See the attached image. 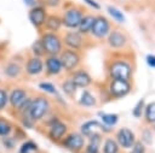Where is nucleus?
<instances>
[{
  "mask_svg": "<svg viewBox=\"0 0 155 153\" xmlns=\"http://www.w3.org/2000/svg\"><path fill=\"white\" fill-rule=\"evenodd\" d=\"M108 41H109V45L111 46V47H114V48H120V47H122L124 45H125V42H126V37H125V35L122 34V33H120V31H113V33H110V35L108 36Z\"/></svg>",
  "mask_w": 155,
  "mask_h": 153,
  "instance_id": "17",
  "label": "nucleus"
},
{
  "mask_svg": "<svg viewBox=\"0 0 155 153\" xmlns=\"http://www.w3.org/2000/svg\"><path fill=\"white\" fill-rule=\"evenodd\" d=\"M41 43H42V47H44L45 53L51 54V55L58 54L61 52V49H62L61 40L53 33H46V34H44L42 35V39H41Z\"/></svg>",
  "mask_w": 155,
  "mask_h": 153,
  "instance_id": "2",
  "label": "nucleus"
},
{
  "mask_svg": "<svg viewBox=\"0 0 155 153\" xmlns=\"http://www.w3.org/2000/svg\"><path fill=\"white\" fill-rule=\"evenodd\" d=\"M84 143H85L84 137H82V135L79 134V133H73V134H70V135L65 139V141H64L65 147L69 148V149H71V151H79V149H81L82 146H84Z\"/></svg>",
  "mask_w": 155,
  "mask_h": 153,
  "instance_id": "12",
  "label": "nucleus"
},
{
  "mask_svg": "<svg viewBox=\"0 0 155 153\" xmlns=\"http://www.w3.org/2000/svg\"><path fill=\"white\" fill-rule=\"evenodd\" d=\"M101 118L105 126H113L119 120V117L115 113H101Z\"/></svg>",
  "mask_w": 155,
  "mask_h": 153,
  "instance_id": "23",
  "label": "nucleus"
},
{
  "mask_svg": "<svg viewBox=\"0 0 155 153\" xmlns=\"http://www.w3.org/2000/svg\"><path fill=\"white\" fill-rule=\"evenodd\" d=\"M73 83L76 86V88H85L91 83V77L86 71H76L73 76Z\"/></svg>",
  "mask_w": 155,
  "mask_h": 153,
  "instance_id": "14",
  "label": "nucleus"
},
{
  "mask_svg": "<svg viewBox=\"0 0 155 153\" xmlns=\"http://www.w3.org/2000/svg\"><path fill=\"white\" fill-rule=\"evenodd\" d=\"M46 25V29L50 30V31H57L61 29V25H62V19L57 16H50L46 18L45 23Z\"/></svg>",
  "mask_w": 155,
  "mask_h": 153,
  "instance_id": "19",
  "label": "nucleus"
},
{
  "mask_svg": "<svg viewBox=\"0 0 155 153\" xmlns=\"http://www.w3.org/2000/svg\"><path fill=\"white\" fill-rule=\"evenodd\" d=\"M27 99H28L27 98V92L23 88H15L8 94V101L11 104V106L15 107V108H19Z\"/></svg>",
  "mask_w": 155,
  "mask_h": 153,
  "instance_id": "10",
  "label": "nucleus"
},
{
  "mask_svg": "<svg viewBox=\"0 0 155 153\" xmlns=\"http://www.w3.org/2000/svg\"><path fill=\"white\" fill-rule=\"evenodd\" d=\"M145 61H147V64H148L150 67H155V55L148 54L147 58H145Z\"/></svg>",
  "mask_w": 155,
  "mask_h": 153,
  "instance_id": "36",
  "label": "nucleus"
},
{
  "mask_svg": "<svg viewBox=\"0 0 155 153\" xmlns=\"http://www.w3.org/2000/svg\"><path fill=\"white\" fill-rule=\"evenodd\" d=\"M116 136H117V142L124 148H130L134 143V135H133L132 130H130L128 128H121L117 131Z\"/></svg>",
  "mask_w": 155,
  "mask_h": 153,
  "instance_id": "11",
  "label": "nucleus"
},
{
  "mask_svg": "<svg viewBox=\"0 0 155 153\" xmlns=\"http://www.w3.org/2000/svg\"><path fill=\"white\" fill-rule=\"evenodd\" d=\"M64 42L68 47L74 48V49H79L82 46V37L80 35V33L76 31H70L67 33L64 36Z\"/></svg>",
  "mask_w": 155,
  "mask_h": 153,
  "instance_id": "13",
  "label": "nucleus"
},
{
  "mask_svg": "<svg viewBox=\"0 0 155 153\" xmlns=\"http://www.w3.org/2000/svg\"><path fill=\"white\" fill-rule=\"evenodd\" d=\"M67 131V126L63 122H54L51 124V129H50V135L53 137V139H59L62 137Z\"/></svg>",
  "mask_w": 155,
  "mask_h": 153,
  "instance_id": "18",
  "label": "nucleus"
},
{
  "mask_svg": "<svg viewBox=\"0 0 155 153\" xmlns=\"http://www.w3.org/2000/svg\"><path fill=\"white\" fill-rule=\"evenodd\" d=\"M36 149H38V147L33 141H27L21 146L19 153H31V152H34Z\"/></svg>",
  "mask_w": 155,
  "mask_h": 153,
  "instance_id": "30",
  "label": "nucleus"
},
{
  "mask_svg": "<svg viewBox=\"0 0 155 153\" xmlns=\"http://www.w3.org/2000/svg\"><path fill=\"white\" fill-rule=\"evenodd\" d=\"M42 69H44V64H42L41 59L38 57L28 59V61L25 64V70L29 75H38L42 71Z\"/></svg>",
  "mask_w": 155,
  "mask_h": 153,
  "instance_id": "15",
  "label": "nucleus"
},
{
  "mask_svg": "<svg viewBox=\"0 0 155 153\" xmlns=\"http://www.w3.org/2000/svg\"><path fill=\"white\" fill-rule=\"evenodd\" d=\"M108 126L97 120H88L81 125V133L86 136H99L101 133L107 131Z\"/></svg>",
  "mask_w": 155,
  "mask_h": 153,
  "instance_id": "4",
  "label": "nucleus"
},
{
  "mask_svg": "<svg viewBox=\"0 0 155 153\" xmlns=\"http://www.w3.org/2000/svg\"><path fill=\"white\" fill-rule=\"evenodd\" d=\"M81 18H82V13H81L80 10L69 8L68 11H65V13L62 18V23L67 28H78Z\"/></svg>",
  "mask_w": 155,
  "mask_h": 153,
  "instance_id": "6",
  "label": "nucleus"
},
{
  "mask_svg": "<svg viewBox=\"0 0 155 153\" xmlns=\"http://www.w3.org/2000/svg\"><path fill=\"white\" fill-rule=\"evenodd\" d=\"M31 51H33V53H34L38 58L41 57V55L45 53L44 47H42V43H41V40H38V41H35V42L33 43V46H31Z\"/></svg>",
  "mask_w": 155,
  "mask_h": 153,
  "instance_id": "31",
  "label": "nucleus"
},
{
  "mask_svg": "<svg viewBox=\"0 0 155 153\" xmlns=\"http://www.w3.org/2000/svg\"><path fill=\"white\" fill-rule=\"evenodd\" d=\"M45 66H46V70L48 73L51 75H56V73H59L62 71V64H61V60L56 57H48L45 61Z\"/></svg>",
  "mask_w": 155,
  "mask_h": 153,
  "instance_id": "16",
  "label": "nucleus"
},
{
  "mask_svg": "<svg viewBox=\"0 0 155 153\" xmlns=\"http://www.w3.org/2000/svg\"><path fill=\"white\" fill-rule=\"evenodd\" d=\"M8 102V94L4 88H0V110H4Z\"/></svg>",
  "mask_w": 155,
  "mask_h": 153,
  "instance_id": "33",
  "label": "nucleus"
},
{
  "mask_svg": "<svg viewBox=\"0 0 155 153\" xmlns=\"http://www.w3.org/2000/svg\"><path fill=\"white\" fill-rule=\"evenodd\" d=\"M109 72L114 80H127L131 77L132 70H131V66L126 61L119 60L110 65Z\"/></svg>",
  "mask_w": 155,
  "mask_h": 153,
  "instance_id": "3",
  "label": "nucleus"
},
{
  "mask_svg": "<svg viewBox=\"0 0 155 153\" xmlns=\"http://www.w3.org/2000/svg\"><path fill=\"white\" fill-rule=\"evenodd\" d=\"M48 106H50V104H48V100L46 98L38 96V98H35L30 101L29 106L27 107V110L24 112L30 119L39 120L46 114V112L48 110Z\"/></svg>",
  "mask_w": 155,
  "mask_h": 153,
  "instance_id": "1",
  "label": "nucleus"
},
{
  "mask_svg": "<svg viewBox=\"0 0 155 153\" xmlns=\"http://www.w3.org/2000/svg\"><path fill=\"white\" fill-rule=\"evenodd\" d=\"M143 104H144V100L140 99L139 102L134 106V108H133V116H134V117H139V116L142 114V111H143V107H144Z\"/></svg>",
  "mask_w": 155,
  "mask_h": 153,
  "instance_id": "35",
  "label": "nucleus"
},
{
  "mask_svg": "<svg viewBox=\"0 0 155 153\" xmlns=\"http://www.w3.org/2000/svg\"><path fill=\"white\" fill-rule=\"evenodd\" d=\"M91 31L96 37H104L109 31L108 20L104 17H94Z\"/></svg>",
  "mask_w": 155,
  "mask_h": 153,
  "instance_id": "7",
  "label": "nucleus"
},
{
  "mask_svg": "<svg viewBox=\"0 0 155 153\" xmlns=\"http://www.w3.org/2000/svg\"><path fill=\"white\" fill-rule=\"evenodd\" d=\"M145 118L150 123H155V102H150L145 107Z\"/></svg>",
  "mask_w": 155,
  "mask_h": 153,
  "instance_id": "28",
  "label": "nucleus"
},
{
  "mask_svg": "<svg viewBox=\"0 0 155 153\" xmlns=\"http://www.w3.org/2000/svg\"><path fill=\"white\" fill-rule=\"evenodd\" d=\"M145 152V148H144V145L142 142H134L133 146H132V149H131V153H144Z\"/></svg>",
  "mask_w": 155,
  "mask_h": 153,
  "instance_id": "34",
  "label": "nucleus"
},
{
  "mask_svg": "<svg viewBox=\"0 0 155 153\" xmlns=\"http://www.w3.org/2000/svg\"><path fill=\"white\" fill-rule=\"evenodd\" d=\"M24 2H25V5H27V6H29V7L31 8V7H34V6H35L36 0H24Z\"/></svg>",
  "mask_w": 155,
  "mask_h": 153,
  "instance_id": "38",
  "label": "nucleus"
},
{
  "mask_svg": "<svg viewBox=\"0 0 155 153\" xmlns=\"http://www.w3.org/2000/svg\"><path fill=\"white\" fill-rule=\"evenodd\" d=\"M107 10H108L109 14L111 16V18H114L115 20H117V22H120V23L125 22V16H124V13H122L120 10H117V8L114 7V6H108Z\"/></svg>",
  "mask_w": 155,
  "mask_h": 153,
  "instance_id": "25",
  "label": "nucleus"
},
{
  "mask_svg": "<svg viewBox=\"0 0 155 153\" xmlns=\"http://www.w3.org/2000/svg\"><path fill=\"white\" fill-rule=\"evenodd\" d=\"M39 88L42 89V90H45L46 93H50V94H56L57 93L54 86L52 83H48V82H41V83H39Z\"/></svg>",
  "mask_w": 155,
  "mask_h": 153,
  "instance_id": "32",
  "label": "nucleus"
},
{
  "mask_svg": "<svg viewBox=\"0 0 155 153\" xmlns=\"http://www.w3.org/2000/svg\"><path fill=\"white\" fill-rule=\"evenodd\" d=\"M47 18V14H46V11L44 7H40V6H34L30 8L29 11V20L33 23V25L35 27H40L45 23Z\"/></svg>",
  "mask_w": 155,
  "mask_h": 153,
  "instance_id": "9",
  "label": "nucleus"
},
{
  "mask_svg": "<svg viewBox=\"0 0 155 153\" xmlns=\"http://www.w3.org/2000/svg\"><path fill=\"white\" fill-rule=\"evenodd\" d=\"M79 102H80L82 106L92 107V106H94V104H96V99H94V96H93L90 92H84L82 95H81V98H80V100H79Z\"/></svg>",
  "mask_w": 155,
  "mask_h": 153,
  "instance_id": "22",
  "label": "nucleus"
},
{
  "mask_svg": "<svg viewBox=\"0 0 155 153\" xmlns=\"http://www.w3.org/2000/svg\"><path fill=\"white\" fill-rule=\"evenodd\" d=\"M130 89H131V86L127 82V80H114L110 84V92L116 98L125 96L130 92Z\"/></svg>",
  "mask_w": 155,
  "mask_h": 153,
  "instance_id": "8",
  "label": "nucleus"
},
{
  "mask_svg": "<svg viewBox=\"0 0 155 153\" xmlns=\"http://www.w3.org/2000/svg\"><path fill=\"white\" fill-rule=\"evenodd\" d=\"M47 4L50 6H57L59 4V0H47Z\"/></svg>",
  "mask_w": 155,
  "mask_h": 153,
  "instance_id": "40",
  "label": "nucleus"
},
{
  "mask_svg": "<svg viewBox=\"0 0 155 153\" xmlns=\"http://www.w3.org/2000/svg\"><path fill=\"white\" fill-rule=\"evenodd\" d=\"M117 143L113 139H108L104 143V153H117Z\"/></svg>",
  "mask_w": 155,
  "mask_h": 153,
  "instance_id": "27",
  "label": "nucleus"
},
{
  "mask_svg": "<svg viewBox=\"0 0 155 153\" xmlns=\"http://www.w3.org/2000/svg\"><path fill=\"white\" fill-rule=\"evenodd\" d=\"M19 73H21V66H19V64L11 61V63H8L6 65V67H5V75L7 77L16 78V77L19 76Z\"/></svg>",
  "mask_w": 155,
  "mask_h": 153,
  "instance_id": "21",
  "label": "nucleus"
},
{
  "mask_svg": "<svg viewBox=\"0 0 155 153\" xmlns=\"http://www.w3.org/2000/svg\"><path fill=\"white\" fill-rule=\"evenodd\" d=\"M61 64H62V67L65 69V70H73L76 67V65L79 64V60H80V57L76 52L71 51V49H67L62 53L61 58Z\"/></svg>",
  "mask_w": 155,
  "mask_h": 153,
  "instance_id": "5",
  "label": "nucleus"
},
{
  "mask_svg": "<svg viewBox=\"0 0 155 153\" xmlns=\"http://www.w3.org/2000/svg\"><path fill=\"white\" fill-rule=\"evenodd\" d=\"M62 89H63V92L67 95H70L71 96L75 93V90H76V86L73 83L71 80H68V81H65V82L62 83Z\"/></svg>",
  "mask_w": 155,
  "mask_h": 153,
  "instance_id": "29",
  "label": "nucleus"
},
{
  "mask_svg": "<svg viewBox=\"0 0 155 153\" xmlns=\"http://www.w3.org/2000/svg\"><path fill=\"white\" fill-rule=\"evenodd\" d=\"M84 1H85L88 6H91L92 8H94V10H99V7H101V6H99V4H98V2H96L94 0H84Z\"/></svg>",
  "mask_w": 155,
  "mask_h": 153,
  "instance_id": "37",
  "label": "nucleus"
},
{
  "mask_svg": "<svg viewBox=\"0 0 155 153\" xmlns=\"http://www.w3.org/2000/svg\"><path fill=\"white\" fill-rule=\"evenodd\" d=\"M94 17L93 16H82L80 23H79V31L80 33H88L92 29V24H93Z\"/></svg>",
  "mask_w": 155,
  "mask_h": 153,
  "instance_id": "20",
  "label": "nucleus"
},
{
  "mask_svg": "<svg viewBox=\"0 0 155 153\" xmlns=\"http://www.w3.org/2000/svg\"><path fill=\"white\" fill-rule=\"evenodd\" d=\"M5 146L8 147V148L15 147V142H13V140H5Z\"/></svg>",
  "mask_w": 155,
  "mask_h": 153,
  "instance_id": "39",
  "label": "nucleus"
},
{
  "mask_svg": "<svg viewBox=\"0 0 155 153\" xmlns=\"http://www.w3.org/2000/svg\"><path fill=\"white\" fill-rule=\"evenodd\" d=\"M11 124L7 119L0 117V136H7L10 133H11Z\"/></svg>",
  "mask_w": 155,
  "mask_h": 153,
  "instance_id": "26",
  "label": "nucleus"
},
{
  "mask_svg": "<svg viewBox=\"0 0 155 153\" xmlns=\"http://www.w3.org/2000/svg\"><path fill=\"white\" fill-rule=\"evenodd\" d=\"M99 136H91L90 137V143L87 146L86 152L87 153H98L99 149Z\"/></svg>",
  "mask_w": 155,
  "mask_h": 153,
  "instance_id": "24",
  "label": "nucleus"
}]
</instances>
